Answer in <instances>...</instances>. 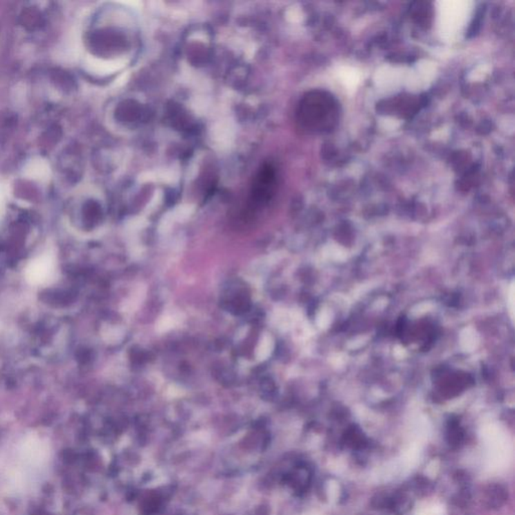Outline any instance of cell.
<instances>
[{"label":"cell","instance_id":"obj_1","mask_svg":"<svg viewBox=\"0 0 515 515\" xmlns=\"http://www.w3.org/2000/svg\"><path fill=\"white\" fill-rule=\"evenodd\" d=\"M298 121L310 132H329L338 121L339 109L335 98L323 91H314L302 99Z\"/></svg>","mask_w":515,"mask_h":515},{"label":"cell","instance_id":"obj_2","mask_svg":"<svg viewBox=\"0 0 515 515\" xmlns=\"http://www.w3.org/2000/svg\"><path fill=\"white\" fill-rule=\"evenodd\" d=\"M275 186V172L270 165L264 166L258 173L252 186V199L257 204L269 201Z\"/></svg>","mask_w":515,"mask_h":515},{"label":"cell","instance_id":"obj_3","mask_svg":"<svg viewBox=\"0 0 515 515\" xmlns=\"http://www.w3.org/2000/svg\"><path fill=\"white\" fill-rule=\"evenodd\" d=\"M24 175L33 181H46L51 177V168L43 159H33L24 165Z\"/></svg>","mask_w":515,"mask_h":515},{"label":"cell","instance_id":"obj_4","mask_svg":"<svg viewBox=\"0 0 515 515\" xmlns=\"http://www.w3.org/2000/svg\"><path fill=\"white\" fill-rule=\"evenodd\" d=\"M51 269H52V261L50 258H43V259L37 261V263H33L32 269H30V278L33 281L42 282L46 277L50 276Z\"/></svg>","mask_w":515,"mask_h":515}]
</instances>
